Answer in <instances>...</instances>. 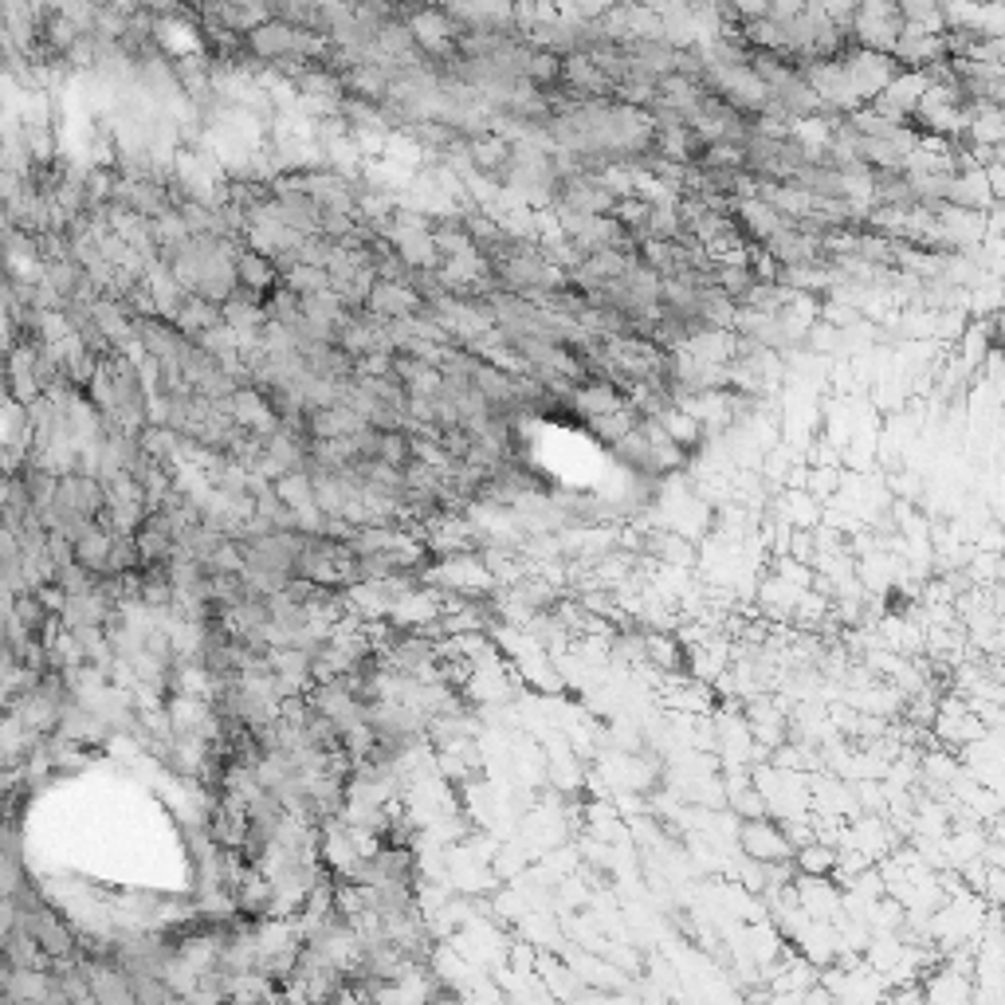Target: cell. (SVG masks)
Listing matches in <instances>:
<instances>
[{"instance_id": "7a4b0ae2", "label": "cell", "mask_w": 1005, "mask_h": 1005, "mask_svg": "<svg viewBox=\"0 0 1005 1005\" xmlns=\"http://www.w3.org/2000/svg\"><path fill=\"white\" fill-rule=\"evenodd\" d=\"M110 547H115V535H110L103 523H87V530L71 542V558H75L79 566L87 570V574H103V566H107V558H110Z\"/></svg>"}, {"instance_id": "6da1fadb", "label": "cell", "mask_w": 1005, "mask_h": 1005, "mask_svg": "<svg viewBox=\"0 0 1005 1005\" xmlns=\"http://www.w3.org/2000/svg\"><path fill=\"white\" fill-rule=\"evenodd\" d=\"M0 962L12 970H48L51 967L48 955L36 947V938L20 928V923H12V928L0 935Z\"/></svg>"}]
</instances>
